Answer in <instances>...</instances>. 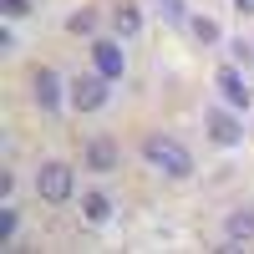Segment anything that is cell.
I'll use <instances>...</instances> for the list:
<instances>
[{
  "mask_svg": "<svg viewBox=\"0 0 254 254\" xmlns=\"http://www.w3.org/2000/svg\"><path fill=\"white\" fill-rule=\"evenodd\" d=\"M142 158L153 163L158 173H168V178H188V173H193V153H188L178 137H163V132L142 142Z\"/></svg>",
  "mask_w": 254,
  "mask_h": 254,
  "instance_id": "1",
  "label": "cell"
},
{
  "mask_svg": "<svg viewBox=\"0 0 254 254\" xmlns=\"http://www.w3.org/2000/svg\"><path fill=\"white\" fill-rule=\"evenodd\" d=\"M36 193H41V203H66L71 198V163H41Z\"/></svg>",
  "mask_w": 254,
  "mask_h": 254,
  "instance_id": "2",
  "label": "cell"
},
{
  "mask_svg": "<svg viewBox=\"0 0 254 254\" xmlns=\"http://www.w3.org/2000/svg\"><path fill=\"white\" fill-rule=\"evenodd\" d=\"M203 127H208V137H214L219 147H239L244 142V122L234 112H224V107H208L203 112Z\"/></svg>",
  "mask_w": 254,
  "mask_h": 254,
  "instance_id": "3",
  "label": "cell"
},
{
  "mask_svg": "<svg viewBox=\"0 0 254 254\" xmlns=\"http://www.w3.org/2000/svg\"><path fill=\"white\" fill-rule=\"evenodd\" d=\"M71 102H76V112H97L102 102H107V76H102V71H92V76L71 81Z\"/></svg>",
  "mask_w": 254,
  "mask_h": 254,
  "instance_id": "4",
  "label": "cell"
},
{
  "mask_svg": "<svg viewBox=\"0 0 254 254\" xmlns=\"http://www.w3.org/2000/svg\"><path fill=\"white\" fill-rule=\"evenodd\" d=\"M31 92H36V102L46 112H56L61 107V76L51 71V66H36V76H31Z\"/></svg>",
  "mask_w": 254,
  "mask_h": 254,
  "instance_id": "5",
  "label": "cell"
},
{
  "mask_svg": "<svg viewBox=\"0 0 254 254\" xmlns=\"http://www.w3.org/2000/svg\"><path fill=\"white\" fill-rule=\"evenodd\" d=\"M92 66L107 76V81H117V76H122L127 61H122V51H117V41H92Z\"/></svg>",
  "mask_w": 254,
  "mask_h": 254,
  "instance_id": "6",
  "label": "cell"
},
{
  "mask_svg": "<svg viewBox=\"0 0 254 254\" xmlns=\"http://www.w3.org/2000/svg\"><path fill=\"white\" fill-rule=\"evenodd\" d=\"M87 168H92V173H112V168H117V142L112 137H92L87 142Z\"/></svg>",
  "mask_w": 254,
  "mask_h": 254,
  "instance_id": "7",
  "label": "cell"
},
{
  "mask_svg": "<svg viewBox=\"0 0 254 254\" xmlns=\"http://www.w3.org/2000/svg\"><path fill=\"white\" fill-rule=\"evenodd\" d=\"M219 92H224L229 107H249V87H244V76H239L234 66H224V71H219Z\"/></svg>",
  "mask_w": 254,
  "mask_h": 254,
  "instance_id": "8",
  "label": "cell"
},
{
  "mask_svg": "<svg viewBox=\"0 0 254 254\" xmlns=\"http://www.w3.org/2000/svg\"><path fill=\"white\" fill-rule=\"evenodd\" d=\"M224 239H239V244H249L254 239V208L244 203V208H234V214L224 219Z\"/></svg>",
  "mask_w": 254,
  "mask_h": 254,
  "instance_id": "9",
  "label": "cell"
},
{
  "mask_svg": "<svg viewBox=\"0 0 254 254\" xmlns=\"http://www.w3.org/2000/svg\"><path fill=\"white\" fill-rule=\"evenodd\" d=\"M81 214H87V224H107V219H112V198L92 188V193L81 198Z\"/></svg>",
  "mask_w": 254,
  "mask_h": 254,
  "instance_id": "10",
  "label": "cell"
},
{
  "mask_svg": "<svg viewBox=\"0 0 254 254\" xmlns=\"http://www.w3.org/2000/svg\"><path fill=\"white\" fill-rule=\"evenodd\" d=\"M137 31H142V10L122 0V5H117V36H137Z\"/></svg>",
  "mask_w": 254,
  "mask_h": 254,
  "instance_id": "11",
  "label": "cell"
},
{
  "mask_svg": "<svg viewBox=\"0 0 254 254\" xmlns=\"http://www.w3.org/2000/svg\"><path fill=\"white\" fill-rule=\"evenodd\" d=\"M188 26H193V36L203 41V46H219V26H214V20H208V15H193V20H188Z\"/></svg>",
  "mask_w": 254,
  "mask_h": 254,
  "instance_id": "12",
  "label": "cell"
},
{
  "mask_svg": "<svg viewBox=\"0 0 254 254\" xmlns=\"http://www.w3.org/2000/svg\"><path fill=\"white\" fill-rule=\"evenodd\" d=\"M66 26H71L76 36H92V31H97V10H92V5H87V10H76V15L66 20Z\"/></svg>",
  "mask_w": 254,
  "mask_h": 254,
  "instance_id": "13",
  "label": "cell"
},
{
  "mask_svg": "<svg viewBox=\"0 0 254 254\" xmlns=\"http://www.w3.org/2000/svg\"><path fill=\"white\" fill-rule=\"evenodd\" d=\"M15 229H20V214L5 203V208H0V239H15Z\"/></svg>",
  "mask_w": 254,
  "mask_h": 254,
  "instance_id": "14",
  "label": "cell"
},
{
  "mask_svg": "<svg viewBox=\"0 0 254 254\" xmlns=\"http://www.w3.org/2000/svg\"><path fill=\"white\" fill-rule=\"evenodd\" d=\"M158 5H163V15L173 20V26H183V20H193V15H188V5H183V0H158Z\"/></svg>",
  "mask_w": 254,
  "mask_h": 254,
  "instance_id": "15",
  "label": "cell"
},
{
  "mask_svg": "<svg viewBox=\"0 0 254 254\" xmlns=\"http://www.w3.org/2000/svg\"><path fill=\"white\" fill-rule=\"evenodd\" d=\"M229 51H234V56H249V61H254V46H249L244 36H234V41H229Z\"/></svg>",
  "mask_w": 254,
  "mask_h": 254,
  "instance_id": "16",
  "label": "cell"
},
{
  "mask_svg": "<svg viewBox=\"0 0 254 254\" xmlns=\"http://www.w3.org/2000/svg\"><path fill=\"white\" fill-rule=\"evenodd\" d=\"M31 10V0H5V15H26Z\"/></svg>",
  "mask_w": 254,
  "mask_h": 254,
  "instance_id": "17",
  "label": "cell"
},
{
  "mask_svg": "<svg viewBox=\"0 0 254 254\" xmlns=\"http://www.w3.org/2000/svg\"><path fill=\"white\" fill-rule=\"evenodd\" d=\"M234 5H239V10H249V15H254V0H234Z\"/></svg>",
  "mask_w": 254,
  "mask_h": 254,
  "instance_id": "18",
  "label": "cell"
}]
</instances>
